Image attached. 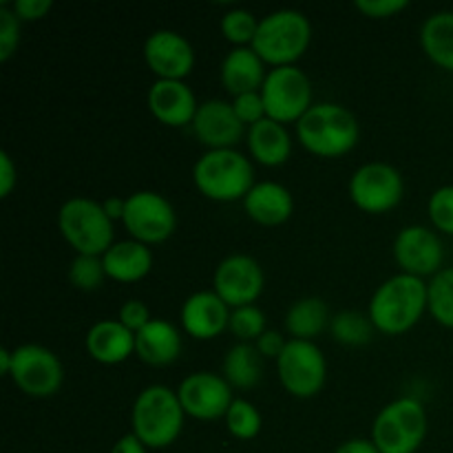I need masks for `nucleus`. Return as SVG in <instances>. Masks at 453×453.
<instances>
[{
	"label": "nucleus",
	"instance_id": "nucleus-8",
	"mask_svg": "<svg viewBox=\"0 0 453 453\" xmlns=\"http://www.w3.org/2000/svg\"><path fill=\"white\" fill-rule=\"evenodd\" d=\"M265 115L277 122H299L312 106V84L295 65L274 66L261 87Z\"/></svg>",
	"mask_w": 453,
	"mask_h": 453
},
{
	"label": "nucleus",
	"instance_id": "nucleus-46",
	"mask_svg": "<svg viewBox=\"0 0 453 453\" xmlns=\"http://www.w3.org/2000/svg\"><path fill=\"white\" fill-rule=\"evenodd\" d=\"M12 352L9 349H0V372L3 374L9 376V372H12Z\"/></svg>",
	"mask_w": 453,
	"mask_h": 453
},
{
	"label": "nucleus",
	"instance_id": "nucleus-37",
	"mask_svg": "<svg viewBox=\"0 0 453 453\" xmlns=\"http://www.w3.org/2000/svg\"><path fill=\"white\" fill-rule=\"evenodd\" d=\"M233 109L237 113V118L242 119L243 124H257L261 122L265 115V104H264V97H261V91L255 93H243V96H237L233 102Z\"/></svg>",
	"mask_w": 453,
	"mask_h": 453
},
{
	"label": "nucleus",
	"instance_id": "nucleus-14",
	"mask_svg": "<svg viewBox=\"0 0 453 453\" xmlns=\"http://www.w3.org/2000/svg\"><path fill=\"white\" fill-rule=\"evenodd\" d=\"M212 283L228 308H243L259 299L265 277L257 259L248 255H230L217 265Z\"/></svg>",
	"mask_w": 453,
	"mask_h": 453
},
{
	"label": "nucleus",
	"instance_id": "nucleus-17",
	"mask_svg": "<svg viewBox=\"0 0 453 453\" xmlns=\"http://www.w3.org/2000/svg\"><path fill=\"white\" fill-rule=\"evenodd\" d=\"M193 131L211 150L233 149L243 135V122L237 118L230 102L208 100L199 104L195 113Z\"/></svg>",
	"mask_w": 453,
	"mask_h": 453
},
{
	"label": "nucleus",
	"instance_id": "nucleus-34",
	"mask_svg": "<svg viewBox=\"0 0 453 453\" xmlns=\"http://www.w3.org/2000/svg\"><path fill=\"white\" fill-rule=\"evenodd\" d=\"M257 27H259V22L246 9H233V12L221 18V31L234 44H252L257 35Z\"/></svg>",
	"mask_w": 453,
	"mask_h": 453
},
{
	"label": "nucleus",
	"instance_id": "nucleus-29",
	"mask_svg": "<svg viewBox=\"0 0 453 453\" xmlns=\"http://www.w3.org/2000/svg\"><path fill=\"white\" fill-rule=\"evenodd\" d=\"M427 308L438 323L453 327V268H442L427 283Z\"/></svg>",
	"mask_w": 453,
	"mask_h": 453
},
{
	"label": "nucleus",
	"instance_id": "nucleus-32",
	"mask_svg": "<svg viewBox=\"0 0 453 453\" xmlns=\"http://www.w3.org/2000/svg\"><path fill=\"white\" fill-rule=\"evenodd\" d=\"M106 277L104 261L100 257H88V255H78L71 261L69 268V279L75 288L80 290H97L102 286Z\"/></svg>",
	"mask_w": 453,
	"mask_h": 453
},
{
	"label": "nucleus",
	"instance_id": "nucleus-30",
	"mask_svg": "<svg viewBox=\"0 0 453 453\" xmlns=\"http://www.w3.org/2000/svg\"><path fill=\"white\" fill-rule=\"evenodd\" d=\"M372 319L365 317L361 312H352V310H345V312L336 314L332 319V334L336 341L345 345H363L370 343L372 339Z\"/></svg>",
	"mask_w": 453,
	"mask_h": 453
},
{
	"label": "nucleus",
	"instance_id": "nucleus-1",
	"mask_svg": "<svg viewBox=\"0 0 453 453\" xmlns=\"http://www.w3.org/2000/svg\"><path fill=\"white\" fill-rule=\"evenodd\" d=\"M427 308V283L414 274H396L380 283L370 301V319L385 334H403L418 323Z\"/></svg>",
	"mask_w": 453,
	"mask_h": 453
},
{
	"label": "nucleus",
	"instance_id": "nucleus-4",
	"mask_svg": "<svg viewBox=\"0 0 453 453\" xmlns=\"http://www.w3.org/2000/svg\"><path fill=\"white\" fill-rule=\"evenodd\" d=\"M312 35V27L305 13L296 9H279L259 20L257 35L250 47L264 62L288 66L305 53Z\"/></svg>",
	"mask_w": 453,
	"mask_h": 453
},
{
	"label": "nucleus",
	"instance_id": "nucleus-16",
	"mask_svg": "<svg viewBox=\"0 0 453 453\" xmlns=\"http://www.w3.org/2000/svg\"><path fill=\"white\" fill-rule=\"evenodd\" d=\"M144 58L159 80H184L195 65L188 40L171 29H159L146 38Z\"/></svg>",
	"mask_w": 453,
	"mask_h": 453
},
{
	"label": "nucleus",
	"instance_id": "nucleus-23",
	"mask_svg": "<svg viewBox=\"0 0 453 453\" xmlns=\"http://www.w3.org/2000/svg\"><path fill=\"white\" fill-rule=\"evenodd\" d=\"M243 206L248 215L259 224L279 226L292 215L295 202L286 186L277 181H261L252 186L250 193L243 197Z\"/></svg>",
	"mask_w": 453,
	"mask_h": 453
},
{
	"label": "nucleus",
	"instance_id": "nucleus-31",
	"mask_svg": "<svg viewBox=\"0 0 453 453\" xmlns=\"http://www.w3.org/2000/svg\"><path fill=\"white\" fill-rule=\"evenodd\" d=\"M226 425H228V432L234 438L250 441L261 432V414L252 403L243 401V398H234L228 414H226Z\"/></svg>",
	"mask_w": 453,
	"mask_h": 453
},
{
	"label": "nucleus",
	"instance_id": "nucleus-18",
	"mask_svg": "<svg viewBox=\"0 0 453 453\" xmlns=\"http://www.w3.org/2000/svg\"><path fill=\"white\" fill-rule=\"evenodd\" d=\"M228 305L215 290L195 292L181 305V326L190 336L199 341L219 336L228 327Z\"/></svg>",
	"mask_w": 453,
	"mask_h": 453
},
{
	"label": "nucleus",
	"instance_id": "nucleus-11",
	"mask_svg": "<svg viewBox=\"0 0 453 453\" xmlns=\"http://www.w3.org/2000/svg\"><path fill=\"white\" fill-rule=\"evenodd\" d=\"M124 226L142 243H159L173 234L177 226L175 208L166 197L153 190H140L127 199Z\"/></svg>",
	"mask_w": 453,
	"mask_h": 453
},
{
	"label": "nucleus",
	"instance_id": "nucleus-22",
	"mask_svg": "<svg viewBox=\"0 0 453 453\" xmlns=\"http://www.w3.org/2000/svg\"><path fill=\"white\" fill-rule=\"evenodd\" d=\"M87 349L96 361L115 365L135 352V332L128 330L122 321H100L88 330Z\"/></svg>",
	"mask_w": 453,
	"mask_h": 453
},
{
	"label": "nucleus",
	"instance_id": "nucleus-2",
	"mask_svg": "<svg viewBox=\"0 0 453 453\" xmlns=\"http://www.w3.org/2000/svg\"><path fill=\"white\" fill-rule=\"evenodd\" d=\"M184 414L177 392L166 385H150L133 405V434L150 449H162L181 434Z\"/></svg>",
	"mask_w": 453,
	"mask_h": 453
},
{
	"label": "nucleus",
	"instance_id": "nucleus-26",
	"mask_svg": "<svg viewBox=\"0 0 453 453\" xmlns=\"http://www.w3.org/2000/svg\"><path fill=\"white\" fill-rule=\"evenodd\" d=\"M420 44L438 66L453 71V12L432 13L420 29Z\"/></svg>",
	"mask_w": 453,
	"mask_h": 453
},
{
	"label": "nucleus",
	"instance_id": "nucleus-28",
	"mask_svg": "<svg viewBox=\"0 0 453 453\" xmlns=\"http://www.w3.org/2000/svg\"><path fill=\"white\" fill-rule=\"evenodd\" d=\"M327 319L330 314H327L326 301L319 296H305L288 310L286 327L295 339L312 341L319 332L326 330Z\"/></svg>",
	"mask_w": 453,
	"mask_h": 453
},
{
	"label": "nucleus",
	"instance_id": "nucleus-43",
	"mask_svg": "<svg viewBox=\"0 0 453 453\" xmlns=\"http://www.w3.org/2000/svg\"><path fill=\"white\" fill-rule=\"evenodd\" d=\"M111 453H146V445L135 436V434H127L115 442Z\"/></svg>",
	"mask_w": 453,
	"mask_h": 453
},
{
	"label": "nucleus",
	"instance_id": "nucleus-15",
	"mask_svg": "<svg viewBox=\"0 0 453 453\" xmlns=\"http://www.w3.org/2000/svg\"><path fill=\"white\" fill-rule=\"evenodd\" d=\"M394 257L407 274L425 277L441 273L445 250L434 230L425 226H407L394 242Z\"/></svg>",
	"mask_w": 453,
	"mask_h": 453
},
{
	"label": "nucleus",
	"instance_id": "nucleus-24",
	"mask_svg": "<svg viewBox=\"0 0 453 453\" xmlns=\"http://www.w3.org/2000/svg\"><path fill=\"white\" fill-rule=\"evenodd\" d=\"M248 149L257 162L265 166H279L290 157L292 142L281 122L264 118L248 128Z\"/></svg>",
	"mask_w": 453,
	"mask_h": 453
},
{
	"label": "nucleus",
	"instance_id": "nucleus-35",
	"mask_svg": "<svg viewBox=\"0 0 453 453\" xmlns=\"http://www.w3.org/2000/svg\"><path fill=\"white\" fill-rule=\"evenodd\" d=\"M429 217L438 230L453 234V186H442L432 195Z\"/></svg>",
	"mask_w": 453,
	"mask_h": 453
},
{
	"label": "nucleus",
	"instance_id": "nucleus-25",
	"mask_svg": "<svg viewBox=\"0 0 453 453\" xmlns=\"http://www.w3.org/2000/svg\"><path fill=\"white\" fill-rule=\"evenodd\" d=\"M102 261H104L106 277L115 279V281L131 283L149 274L150 265H153V255L146 248V243L133 239V242L113 243L104 252Z\"/></svg>",
	"mask_w": 453,
	"mask_h": 453
},
{
	"label": "nucleus",
	"instance_id": "nucleus-12",
	"mask_svg": "<svg viewBox=\"0 0 453 453\" xmlns=\"http://www.w3.org/2000/svg\"><path fill=\"white\" fill-rule=\"evenodd\" d=\"M401 173L383 162H372L358 168L349 180V195L354 203L365 212H388L403 197Z\"/></svg>",
	"mask_w": 453,
	"mask_h": 453
},
{
	"label": "nucleus",
	"instance_id": "nucleus-45",
	"mask_svg": "<svg viewBox=\"0 0 453 453\" xmlns=\"http://www.w3.org/2000/svg\"><path fill=\"white\" fill-rule=\"evenodd\" d=\"M102 208H104L106 215L111 217V221H113V219H124V211H127V199L109 197L104 203H102Z\"/></svg>",
	"mask_w": 453,
	"mask_h": 453
},
{
	"label": "nucleus",
	"instance_id": "nucleus-36",
	"mask_svg": "<svg viewBox=\"0 0 453 453\" xmlns=\"http://www.w3.org/2000/svg\"><path fill=\"white\" fill-rule=\"evenodd\" d=\"M20 42V18L9 7H0V60H9Z\"/></svg>",
	"mask_w": 453,
	"mask_h": 453
},
{
	"label": "nucleus",
	"instance_id": "nucleus-39",
	"mask_svg": "<svg viewBox=\"0 0 453 453\" xmlns=\"http://www.w3.org/2000/svg\"><path fill=\"white\" fill-rule=\"evenodd\" d=\"M407 7V0H357V9H361L365 16L388 18Z\"/></svg>",
	"mask_w": 453,
	"mask_h": 453
},
{
	"label": "nucleus",
	"instance_id": "nucleus-42",
	"mask_svg": "<svg viewBox=\"0 0 453 453\" xmlns=\"http://www.w3.org/2000/svg\"><path fill=\"white\" fill-rule=\"evenodd\" d=\"M16 180L18 173L12 157H9L7 153H0V195H3V197H7V195L12 193V188L16 186Z\"/></svg>",
	"mask_w": 453,
	"mask_h": 453
},
{
	"label": "nucleus",
	"instance_id": "nucleus-21",
	"mask_svg": "<svg viewBox=\"0 0 453 453\" xmlns=\"http://www.w3.org/2000/svg\"><path fill=\"white\" fill-rule=\"evenodd\" d=\"M135 352L149 365H168L181 352L180 332L164 319H150L140 332H135Z\"/></svg>",
	"mask_w": 453,
	"mask_h": 453
},
{
	"label": "nucleus",
	"instance_id": "nucleus-6",
	"mask_svg": "<svg viewBox=\"0 0 453 453\" xmlns=\"http://www.w3.org/2000/svg\"><path fill=\"white\" fill-rule=\"evenodd\" d=\"M60 233L78 255L104 257V252L113 246V224L106 215L102 203L87 197H73L62 203L58 212Z\"/></svg>",
	"mask_w": 453,
	"mask_h": 453
},
{
	"label": "nucleus",
	"instance_id": "nucleus-13",
	"mask_svg": "<svg viewBox=\"0 0 453 453\" xmlns=\"http://www.w3.org/2000/svg\"><path fill=\"white\" fill-rule=\"evenodd\" d=\"M177 396L186 414L199 420L226 416L234 401L228 380L212 372H195L186 376L177 389Z\"/></svg>",
	"mask_w": 453,
	"mask_h": 453
},
{
	"label": "nucleus",
	"instance_id": "nucleus-20",
	"mask_svg": "<svg viewBox=\"0 0 453 453\" xmlns=\"http://www.w3.org/2000/svg\"><path fill=\"white\" fill-rule=\"evenodd\" d=\"M264 60L255 53L252 47H237L224 58L221 62V82L226 91L233 93L234 97L243 93H255L257 88L261 91L265 82Z\"/></svg>",
	"mask_w": 453,
	"mask_h": 453
},
{
	"label": "nucleus",
	"instance_id": "nucleus-5",
	"mask_svg": "<svg viewBox=\"0 0 453 453\" xmlns=\"http://www.w3.org/2000/svg\"><path fill=\"white\" fill-rule=\"evenodd\" d=\"M197 188L217 202H233L252 190V164L234 149L208 150L193 168Z\"/></svg>",
	"mask_w": 453,
	"mask_h": 453
},
{
	"label": "nucleus",
	"instance_id": "nucleus-44",
	"mask_svg": "<svg viewBox=\"0 0 453 453\" xmlns=\"http://www.w3.org/2000/svg\"><path fill=\"white\" fill-rule=\"evenodd\" d=\"M336 453H380L379 447L374 445V441H365V438H354V441L343 442V445L336 449Z\"/></svg>",
	"mask_w": 453,
	"mask_h": 453
},
{
	"label": "nucleus",
	"instance_id": "nucleus-33",
	"mask_svg": "<svg viewBox=\"0 0 453 453\" xmlns=\"http://www.w3.org/2000/svg\"><path fill=\"white\" fill-rule=\"evenodd\" d=\"M228 327L239 341L248 343V341L252 339H259V336L265 332V314L261 312L257 305L234 308V312L230 314Z\"/></svg>",
	"mask_w": 453,
	"mask_h": 453
},
{
	"label": "nucleus",
	"instance_id": "nucleus-3",
	"mask_svg": "<svg viewBox=\"0 0 453 453\" xmlns=\"http://www.w3.org/2000/svg\"><path fill=\"white\" fill-rule=\"evenodd\" d=\"M301 144L323 157H336L352 150L358 142V122L352 111L332 102L310 106L296 122Z\"/></svg>",
	"mask_w": 453,
	"mask_h": 453
},
{
	"label": "nucleus",
	"instance_id": "nucleus-7",
	"mask_svg": "<svg viewBox=\"0 0 453 453\" xmlns=\"http://www.w3.org/2000/svg\"><path fill=\"white\" fill-rule=\"evenodd\" d=\"M427 436V414L414 398H398L380 410L372 441L380 453H414Z\"/></svg>",
	"mask_w": 453,
	"mask_h": 453
},
{
	"label": "nucleus",
	"instance_id": "nucleus-38",
	"mask_svg": "<svg viewBox=\"0 0 453 453\" xmlns=\"http://www.w3.org/2000/svg\"><path fill=\"white\" fill-rule=\"evenodd\" d=\"M119 321H122L131 332H140L142 327L150 321L149 308L137 299L127 301V303L119 308Z\"/></svg>",
	"mask_w": 453,
	"mask_h": 453
},
{
	"label": "nucleus",
	"instance_id": "nucleus-41",
	"mask_svg": "<svg viewBox=\"0 0 453 453\" xmlns=\"http://www.w3.org/2000/svg\"><path fill=\"white\" fill-rule=\"evenodd\" d=\"M12 9L20 20H38L51 9V0H16Z\"/></svg>",
	"mask_w": 453,
	"mask_h": 453
},
{
	"label": "nucleus",
	"instance_id": "nucleus-27",
	"mask_svg": "<svg viewBox=\"0 0 453 453\" xmlns=\"http://www.w3.org/2000/svg\"><path fill=\"white\" fill-rule=\"evenodd\" d=\"M261 354L257 345L239 343L228 349L224 358V379L228 380L230 388L252 389L261 380L264 365H261Z\"/></svg>",
	"mask_w": 453,
	"mask_h": 453
},
{
	"label": "nucleus",
	"instance_id": "nucleus-10",
	"mask_svg": "<svg viewBox=\"0 0 453 453\" xmlns=\"http://www.w3.org/2000/svg\"><path fill=\"white\" fill-rule=\"evenodd\" d=\"M12 372L9 376L13 383L29 396H51L60 389L65 372L60 361L51 349L42 345H20L12 352Z\"/></svg>",
	"mask_w": 453,
	"mask_h": 453
},
{
	"label": "nucleus",
	"instance_id": "nucleus-9",
	"mask_svg": "<svg viewBox=\"0 0 453 453\" xmlns=\"http://www.w3.org/2000/svg\"><path fill=\"white\" fill-rule=\"evenodd\" d=\"M279 379L283 388L299 398H310L319 394L326 383L327 365L323 352L312 341H288L281 357L277 358Z\"/></svg>",
	"mask_w": 453,
	"mask_h": 453
},
{
	"label": "nucleus",
	"instance_id": "nucleus-19",
	"mask_svg": "<svg viewBox=\"0 0 453 453\" xmlns=\"http://www.w3.org/2000/svg\"><path fill=\"white\" fill-rule=\"evenodd\" d=\"M150 113L168 127L193 124L199 104L184 80H157L149 91Z\"/></svg>",
	"mask_w": 453,
	"mask_h": 453
},
{
	"label": "nucleus",
	"instance_id": "nucleus-40",
	"mask_svg": "<svg viewBox=\"0 0 453 453\" xmlns=\"http://www.w3.org/2000/svg\"><path fill=\"white\" fill-rule=\"evenodd\" d=\"M288 341H283V336L277 330H265L264 334L257 339V349L264 358H279L281 357L283 348H286Z\"/></svg>",
	"mask_w": 453,
	"mask_h": 453
}]
</instances>
